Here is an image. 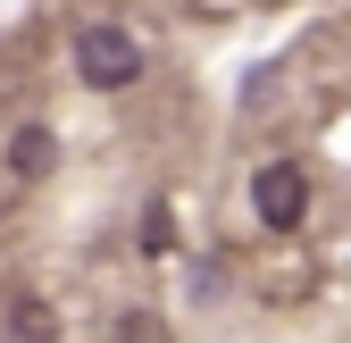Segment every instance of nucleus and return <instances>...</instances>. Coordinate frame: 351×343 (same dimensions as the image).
Listing matches in <instances>:
<instances>
[{
	"instance_id": "f03ea898",
	"label": "nucleus",
	"mask_w": 351,
	"mask_h": 343,
	"mask_svg": "<svg viewBox=\"0 0 351 343\" xmlns=\"http://www.w3.org/2000/svg\"><path fill=\"white\" fill-rule=\"evenodd\" d=\"M251 209H259V226H301V209H310V176H301V167L293 159H268V167H259V176H251Z\"/></svg>"
},
{
	"instance_id": "20e7f679",
	"label": "nucleus",
	"mask_w": 351,
	"mask_h": 343,
	"mask_svg": "<svg viewBox=\"0 0 351 343\" xmlns=\"http://www.w3.org/2000/svg\"><path fill=\"white\" fill-rule=\"evenodd\" d=\"M17 343H51V310L25 302V310H17Z\"/></svg>"
},
{
	"instance_id": "39448f33",
	"label": "nucleus",
	"mask_w": 351,
	"mask_h": 343,
	"mask_svg": "<svg viewBox=\"0 0 351 343\" xmlns=\"http://www.w3.org/2000/svg\"><path fill=\"white\" fill-rule=\"evenodd\" d=\"M125 343H159V318H143V310H134V318H125Z\"/></svg>"
},
{
	"instance_id": "7ed1b4c3",
	"label": "nucleus",
	"mask_w": 351,
	"mask_h": 343,
	"mask_svg": "<svg viewBox=\"0 0 351 343\" xmlns=\"http://www.w3.org/2000/svg\"><path fill=\"white\" fill-rule=\"evenodd\" d=\"M59 159V143H51V126H17V143H9V167L17 176H42V167Z\"/></svg>"
},
{
	"instance_id": "f257e3e1",
	"label": "nucleus",
	"mask_w": 351,
	"mask_h": 343,
	"mask_svg": "<svg viewBox=\"0 0 351 343\" xmlns=\"http://www.w3.org/2000/svg\"><path fill=\"white\" fill-rule=\"evenodd\" d=\"M75 75L93 84V93H125V84L143 75V42L125 25H84L75 34Z\"/></svg>"
}]
</instances>
